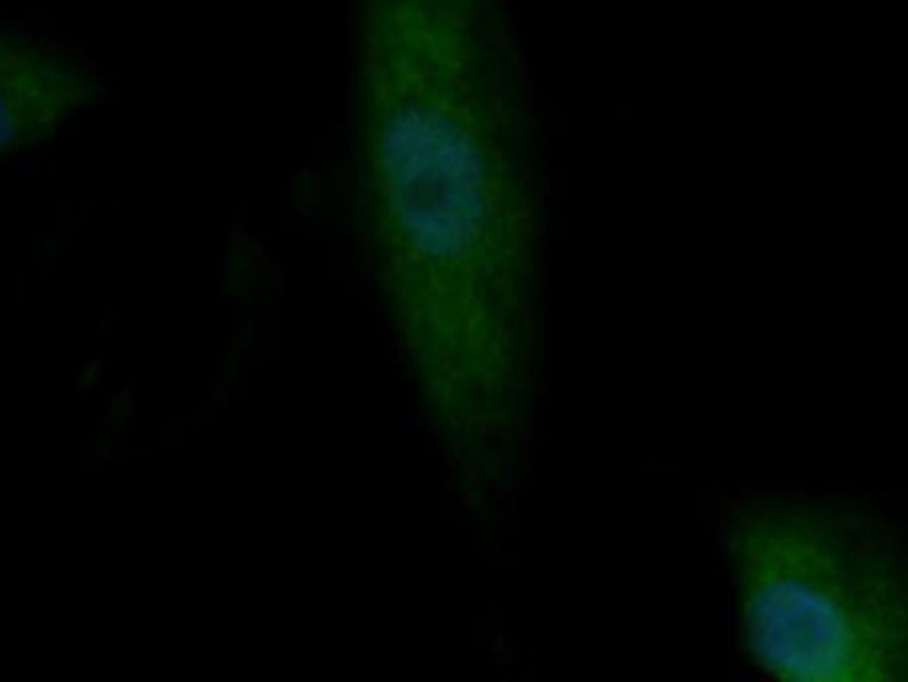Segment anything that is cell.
<instances>
[{"label":"cell","mask_w":908,"mask_h":682,"mask_svg":"<svg viewBox=\"0 0 908 682\" xmlns=\"http://www.w3.org/2000/svg\"><path fill=\"white\" fill-rule=\"evenodd\" d=\"M361 252L428 443L462 513L526 465L542 367V189L507 16L394 0L358 27Z\"/></svg>","instance_id":"1"},{"label":"cell","mask_w":908,"mask_h":682,"mask_svg":"<svg viewBox=\"0 0 908 682\" xmlns=\"http://www.w3.org/2000/svg\"><path fill=\"white\" fill-rule=\"evenodd\" d=\"M741 629L791 682L908 680V542L845 504H744L728 523Z\"/></svg>","instance_id":"2"},{"label":"cell","mask_w":908,"mask_h":682,"mask_svg":"<svg viewBox=\"0 0 908 682\" xmlns=\"http://www.w3.org/2000/svg\"><path fill=\"white\" fill-rule=\"evenodd\" d=\"M98 91L96 72L74 53L0 27V155L43 144Z\"/></svg>","instance_id":"3"}]
</instances>
